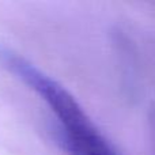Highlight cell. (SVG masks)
Wrapping results in <instances>:
<instances>
[{"label": "cell", "instance_id": "cell-1", "mask_svg": "<svg viewBox=\"0 0 155 155\" xmlns=\"http://www.w3.org/2000/svg\"><path fill=\"white\" fill-rule=\"evenodd\" d=\"M57 140L67 155H118L101 132L88 136L57 135Z\"/></svg>", "mask_w": 155, "mask_h": 155}]
</instances>
